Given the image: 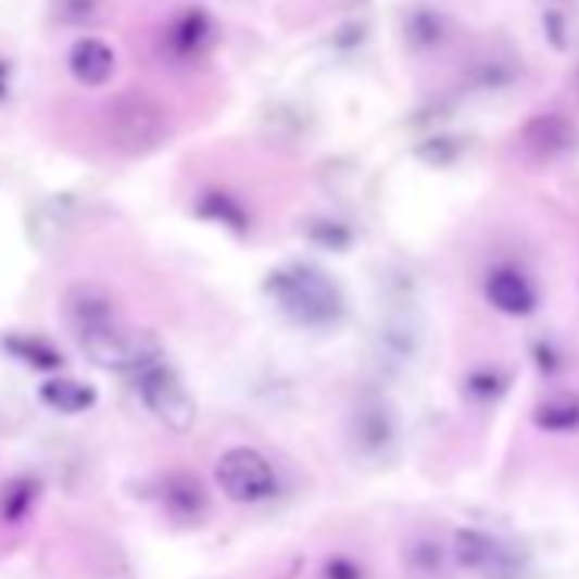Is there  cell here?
Returning <instances> with one entry per match:
<instances>
[{"mask_svg": "<svg viewBox=\"0 0 579 579\" xmlns=\"http://www.w3.org/2000/svg\"><path fill=\"white\" fill-rule=\"evenodd\" d=\"M65 317L86 358L106 372H140L161 362V341L123 324L113 300L96 287H72L65 297Z\"/></svg>", "mask_w": 579, "mask_h": 579, "instance_id": "6da1fadb", "label": "cell"}, {"mask_svg": "<svg viewBox=\"0 0 579 579\" xmlns=\"http://www.w3.org/2000/svg\"><path fill=\"white\" fill-rule=\"evenodd\" d=\"M266 297L300 327H335L344 317V293L324 269L290 263L266 276Z\"/></svg>", "mask_w": 579, "mask_h": 579, "instance_id": "7a4b0ae2", "label": "cell"}, {"mask_svg": "<svg viewBox=\"0 0 579 579\" xmlns=\"http://www.w3.org/2000/svg\"><path fill=\"white\" fill-rule=\"evenodd\" d=\"M137 392L143 399V406L154 413L158 423H164L174 433H188L194 419H198V406L188 392V386L181 382V375L174 372L164 362H154L137 372Z\"/></svg>", "mask_w": 579, "mask_h": 579, "instance_id": "3957f363", "label": "cell"}, {"mask_svg": "<svg viewBox=\"0 0 579 579\" xmlns=\"http://www.w3.org/2000/svg\"><path fill=\"white\" fill-rule=\"evenodd\" d=\"M215 481L236 505H260L276 494V470L253 446H232L215 461Z\"/></svg>", "mask_w": 579, "mask_h": 579, "instance_id": "277c9868", "label": "cell"}, {"mask_svg": "<svg viewBox=\"0 0 579 579\" xmlns=\"http://www.w3.org/2000/svg\"><path fill=\"white\" fill-rule=\"evenodd\" d=\"M453 559L461 569L484 576V579H521L525 576V556L512 545L498 542L481 528H457L453 532Z\"/></svg>", "mask_w": 579, "mask_h": 579, "instance_id": "5b68a950", "label": "cell"}, {"mask_svg": "<svg viewBox=\"0 0 579 579\" xmlns=\"http://www.w3.org/2000/svg\"><path fill=\"white\" fill-rule=\"evenodd\" d=\"M110 130L119 147L127 150H150L158 147L167 134V116L164 110L147 96H127L116 110H110Z\"/></svg>", "mask_w": 579, "mask_h": 579, "instance_id": "8992f818", "label": "cell"}, {"mask_svg": "<svg viewBox=\"0 0 579 579\" xmlns=\"http://www.w3.org/2000/svg\"><path fill=\"white\" fill-rule=\"evenodd\" d=\"M215 21L205 8H188L174 14L161 35V52L171 62H198L212 48Z\"/></svg>", "mask_w": 579, "mask_h": 579, "instance_id": "52a82bcc", "label": "cell"}, {"mask_svg": "<svg viewBox=\"0 0 579 579\" xmlns=\"http://www.w3.org/2000/svg\"><path fill=\"white\" fill-rule=\"evenodd\" d=\"M521 147L539 161L566 158L579 147V130L572 119L559 113H539L521 127Z\"/></svg>", "mask_w": 579, "mask_h": 579, "instance_id": "ba28073f", "label": "cell"}, {"mask_svg": "<svg viewBox=\"0 0 579 579\" xmlns=\"http://www.w3.org/2000/svg\"><path fill=\"white\" fill-rule=\"evenodd\" d=\"M484 297L494 311L508 314V317H528L539 311V293H536L532 280L512 266H501V269L488 273Z\"/></svg>", "mask_w": 579, "mask_h": 579, "instance_id": "9c48e42d", "label": "cell"}, {"mask_svg": "<svg viewBox=\"0 0 579 579\" xmlns=\"http://www.w3.org/2000/svg\"><path fill=\"white\" fill-rule=\"evenodd\" d=\"M116 52L103 38H79L68 48V75L86 89H99L113 79Z\"/></svg>", "mask_w": 579, "mask_h": 579, "instance_id": "30bf717a", "label": "cell"}, {"mask_svg": "<svg viewBox=\"0 0 579 579\" xmlns=\"http://www.w3.org/2000/svg\"><path fill=\"white\" fill-rule=\"evenodd\" d=\"M402 38H406V45L419 55L440 52L450 38V17L437 11L433 4H413L402 14Z\"/></svg>", "mask_w": 579, "mask_h": 579, "instance_id": "8fae6325", "label": "cell"}, {"mask_svg": "<svg viewBox=\"0 0 579 579\" xmlns=\"http://www.w3.org/2000/svg\"><path fill=\"white\" fill-rule=\"evenodd\" d=\"M351 437H355L362 453H372L379 457L395 443V419L392 410L382 406V402H368V406L355 410V419H351Z\"/></svg>", "mask_w": 579, "mask_h": 579, "instance_id": "7c38bea8", "label": "cell"}, {"mask_svg": "<svg viewBox=\"0 0 579 579\" xmlns=\"http://www.w3.org/2000/svg\"><path fill=\"white\" fill-rule=\"evenodd\" d=\"M161 501L167 515H174L178 521H201L209 515V494L201 488L194 477L188 474H174L164 481V491H161Z\"/></svg>", "mask_w": 579, "mask_h": 579, "instance_id": "4fadbf2b", "label": "cell"}, {"mask_svg": "<svg viewBox=\"0 0 579 579\" xmlns=\"http://www.w3.org/2000/svg\"><path fill=\"white\" fill-rule=\"evenodd\" d=\"M38 399L45 402L48 410H55V413H65V416H75V413H86L96 406V389L79 382V379H48L41 389H38Z\"/></svg>", "mask_w": 579, "mask_h": 579, "instance_id": "5bb4252c", "label": "cell"}, {"mask_svg": "<svg viewBox=\"0 0 579 579\" xmlns=\"http://www.w3.org/2000/svg\"><path fill=\"white\" fill-rule=\"evenodd\" d=\"M41 498V481L32 474H17L11 481L0 484V521L4 525H21L28 518Z\"/></svg>", "mask_w": 579, "mask_h": 579, "instance_id": "9a60e30c", "label": "cell"}, {"mask_svg": "<svg viewBox=\"0 0 579 579\" xmlns=\"http://www.w3.org/2000/svg\"><path fill=\"white\" fill-rule=\"evenodd\" d=\"M194 212L201 218H209L215 225H225V229H232V232H249V215L246 209L239 205V201L232 194H225V191H205L201 194V201L194 205Z\"/></svg>", "mask_w": 579, "mask_h": 579, "instance_id": "2e32d148", "label": "cell"}, {"mask_svg": "<svg viewBox=\"0 0 579 579\" xmlns=\"http://www.w3.org/2000/svg\"><path fill=\"white\" fill-rule=\"evenodd\" d=\"M508 389H512V375L501 372V368H494V365L474 368L467 379H464V395H467L470 402H477V406H491V402L505 399Z\"/></svg>", "mask_w": 579, "mask_h": 579, "instance_id": "e0dca14e", "label": "cell"}, {"mask_svg": "<svg viewBox=\"0 0 579 579\" xmlns=\"http://www.w3.org/2000/svg\"><path fill=\"white\" fill-rule=\"evenodd\" d=\"M4 348L11 351L14 358H21L24 365L41 368V372H59L62 362H65L59 348H52V344L41 341V338H28V335H11V338H4Z\"/></svg>", "mask_w": 579, "mask_h": 579, "instance_id": "ac0fdd59", "label": "cell"}, {"mask_svg": "<svg viewBox=\"0 0 579 579\" xmlns=\"http://www.w3.org/2000/svg\"><path fill=\"white\" fill-rule=\"evenodd\" d=\"M532 423L545 433H569L579 426V402L563 395V399H545L542 406H536Z\"/></svg>", "mask_w": 579, "mask_h": 579, "instance_id": "d6986e66", "label": "cell"}, {"mask_svg": "<svg viewBox=\"0 0 579 579\" xmlns=\"http://www.w3.org/2000/svg\"><path fill=\"white\" fill-rule=\"evenodd\" d=\"M518 79V65L501 55H484L467 68V83L474 89H505Z\"/></svg>", "mask_w": 579, "mask_h": 579, "instance_id": "ffe728a7", "label": "cell"}, {"mask_svg": "<svg viewBox=\"0 0 579 579\" xmlns=\"http://www.w3.org/2000/svg\"><path fill=\"white\" fill-rule=\"evenodd\" d=\"M106 14V0H52V21L62 28H89Z\"/></svg>", "mask_w": 579, "mask_h": 579, "instance_id": "44dd1931", "label": "cell"}, {"mask_svg": "<svg viewBox=\"0 0 579 579\" xmlns=\"http://www.w3.org/2000/svg\"><path fill=\"white\" fill-rule=\"evenodd\" d=\"M300 232H304L307 242H314L317 249H331V253H348V246H351V229L335 218H311Z\"/></svg>", "mask_w": 579, "mask_h": 579, "instance_id": "7402d4cb", "label": "cell"}, {"mask_svg": "<svg viewBox=\"0 0 579 579\" xmlns=\"http://www.w3.org/2000/svg\"><path fill=\"white\" fill-rule=\"evenodd\" d=\"M461 150H464V140L461 137H450V134H440V137H430L416 147V158L433 164V167H450L461 161Z\"/></svg>", "mask_w": 579, "mask_h": 579, "instance_id": "603a6c76", "label": "cell"}, {"mask_svg": "<svg viewBox=\"0 0 579 579\" xmlns=\"http://www.w3.org/2000/svg\"><path fill=\"white\" fill-rule=\"evenodd\" d=\"M406 566L416 576H437L443 569V549L433 539H416L406 545Z\"/></svg>", "mask_w": 579, "mask_h": 579, "instance_id": "cb8c5ba5", "label": "cell"}, {"mask_svg": "<svg viewBox=\"0 0 579 579\" xmlns=\"http://www.w3.org/2000/svg\"><path fill=\"white\" fill-rule=\"evenodd\" d=\"M542 28H545V38H549V45L556 48V52H566V48H569L566 14H563V11H545V17H542Z\"/></svg>", "mask_w": 579, "mask_h": 579, "instance_id": "d4e9b609", "label": "cell"}, {"mask_svg": "<svg viewBox=\"0 0 579 579\" xmlns=\"http://www.w3.org/2000/svg\"><path fill=\"white\" fill-rule=\"evenodd\" d=\"M532 362L545 372V375H556L566 362H563V351L552 344V341H536L532 344Z\"/></svg>", "mask_w": 579, "mask_h": 579, "instance_id": "484cf974", "label": "cell"}, {"mask_svg": "<svg viewBox=\"0 0 579 579\" xmlns=\"http://www.w3.org/2000/svg\"><path fill=\"white\" fill-rule=\"evenodd\" d=\"M324 579H362V566H355L344 556H335L324 566Z\"/></svg>", "mask_w": 579, "mask_h": 579, "instance_id": "4316f807", "label": "cell"}, {"mask_svg": "<svg viewBox=\"0 0 579 579\" xmlns=\"http://www.w3.org/2000/svg\"><path fill=\"white\" fill-rule=\"evenodd\" d=\"M11 89H14V65H11V59L0 55V103H8Z\"/></svg>", "mask_w": 579, "mask_h": 579, "instance_id": "83f0119b", "label": "cell"}]
</instances>
